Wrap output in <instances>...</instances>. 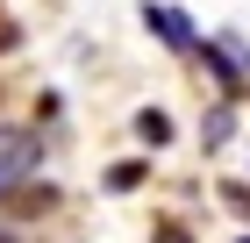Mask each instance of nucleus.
I'll return each mask as SVG.
<instances>
[{
  "label": "nucleus",
  "instance_id": "1",
  "mask_svg": "<svg viewBox=\"0 0 250 243\" xmlns=\"http://www.w3.org/2000/svg\"><path fill=\"white\" fill-rule=\"evenodd\" d=\"M43 165V136L36 129H0V200Z\"/></svg>",
  "mask_w": 250,
  "mask_h": 243
},
{
  "label": "nucleus",
  "instance_id": "2",
  "mask_svg": "<svg viewBox=\"0 0 250 243\" xmlns=\"http://www.w3.org/2000/svg\"><path fill=\"white\" fill-rule=\"evenodd\" d=\"M143 29H150L165 50H200V36H193V22L179 15L172 0H143Z\"/></svg>",
  "mask_w": 250,
  "mask_h": 243
},
{
  "label": "nucleus",
  "instance_id": "3",
  "mask_svg": "<svg viewBox=\"0 0 250 243\" xmlns=\"http://www.w3.org/2000/svg\"><path fill=\"white\" fill-rule=\"evenodd\" d=\"M136 143L165 150V143H172V114H165V108H143V114H136Z\"/></svg>",
  "mask_w": 250,
  "mask_h": 243
},
{
  "label": "nucleus",
  "instance_id": "4",
  "mask_svg": "<svg viewBox=\"0 0 250 243\" xmlns=\"http://www.w3.org/2000/svg\"><path fill=\"white\" fill-rule=\"evenodd\" d=\"M143 179H150V165H143V157H129V165H107V193H136Z\"/></svg>",
  "mask_w": 250,
  "mask_h": 243
},
{
  "label": "nucleus",
  "instance_id": "5",
  "mask_svg": "<svg viewBox=\"0 0 250 243\" xmlns=\"http://www.w3.org/2000/svg\"><path fill=\"white\" fill-rule=\"evenodd\" d=\"M229 136H236V114H229V108H214L208 122H200V143H208V150H222Z\"/></svg>",
  "mask_w": 250,
  "mask_h": 243
},
{
  "label": "nucleus",
  "instance_id": "6",
  "mask_svg": "<svg viewBox=\"0 0 250 243\" xmlns=\"http://www.w3.org/2000/svg\"><path fill=\"white\" fill-rule=\"evenodd\" d=\"M157 243H193V236H186L179 222H157Z\"/></svg>",
  "mask_w": 250,
  "mask_h": 243
},
{
  "label": "nucleus",
  "instance_id": "7",
  "mask_svg": "<svg viewBox=\"0 0 250 243\" xmlns=\"http://www.w3.org/2000/svg\"><path fill=\"white\" fill-rule=\"evenodd\" d=\"M222 200H229L236 215H250V186H229V193H222Z\"/></svg>",
  "mask_w": 250,
  "mask_h": 243
},
{
  "label": "nucleus",
  "instance_id": "8",
  "mask_svg": "<svg viewBox=\"0 0 250 243\" xmlns=\"http://www.w3.org/2000/svg\"><path fill=\"white\" fill-rule=\"evenodd\" d=\"M15 43H21V29H15V22H0V57L15 50Z\"/></svg>",
  "mask_w": 250,
  "mask_h": 243
},
{
  "label": "nucleus",
  "instance_id": "9",
  "mask_svg": "<svg viewBox=\"0 0 250 243\" xmlns=\"http://www.w3.org/2000/svg\"><path fill=\"white\" fill-rule=\"evenodd\" d=\"M236 243H250V236H236Z\"/></svg>",
  "mask_w": 250,
  "mask_h": 243
}]
</instances>
